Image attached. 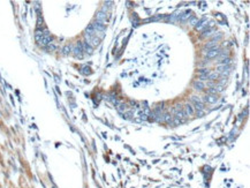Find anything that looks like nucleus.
Segmentation results:
<instances>
[{
    "mask_svg": "<svg viewBox=\"0 0 250 188\" xmlns=\"http://www.w3.org/2000/svg\"><path fill=\"white\" fill-rule=\"evenodd\" d=\"M188 17H190V13H184V15H182L180 19L181 20H187Z\"/></svg>",
    "mask_w": 250,
    "mask_h": 188,
    "instance_id": "11",
    "label": "nucleus"
},
{
    "mask_svg": "<svg viewBox=\"0 0 250 188\" xmlns=\"http://www.w3.org/2000/svg\"><path fill=\"white\" fill-rule=\"evenodd\" d=\"M204 99L206 100L208 103H210V104H214L217 100H218V97H217V95H206L205 96V98Z\"/></svg>",
    "mask_w": 250,
    "mask_h": 188,
    "instance_id": "2",
    "label": "nucleus"
},
{
    "mask_svg": "<svg viewBox=\"0 0 250 188\" xmlns=\"http://www.w3.org/2000/svg\"><path fill=\"white\" fill-rule=\"evenodd\" d=\"M195 109L196 110H199V111L204 110V104L202 102H195Z\"/></svg>",
    "mask_w": 250,
    "mask_h": 188,
    "instance_id": "6",
    "label": "nucleus"
},
{
    "mask_svg": "<svg viewBox=\"0 0 250 188\" xmlns=\"http://www.w3.org/2000/svg\"><path fill=\"white\" fill-rule=\"evenodd\" d=\"M219 77V74L218 73H210L208 75V80H211V81H213V80H217V78Z\"/></svg>",
    "mask_w": 250,
    "mask_h": 188,
    "instance_id": "7",
    "label": "nucleus"
},
{
    "mask_svg": "<svg viewBox=\"0 0 250 188\" xmlns=\"http://www.w3.org/2000/svg\"><path fill=\"white\" fill-rule=\"evenodd\" d=\"M194 87L197 89V90H203V89L205 88V83L202 82V81H196V82L194 83Z\"/></svg>",
    "mask_w": 250,
    "mask_h": 188,
    "instance_id": "4",
    "label": "nucleus"
},
{
    "mask_svg": "<svg viewBox=\"0 0 250 188\" xmlns=\"http://www.w3.org/2000/svg\"><path fill=\"white\" fill-rule=\"evenodd\" d=\"M216 41H211V43H209V44H206V47H208V49H210V47H212L214 45V44H216Z\"/></svg>",
    "mask_w": 250,
    "mask_h": 188,
    "instance_id": "12",
    "label": "nucleus"
},
{
    "mask_svg": "<svg viewBox=\"0 0 250 188\" xmlns=\"http://www.w3.org/2000/svg\"><path fill=\"white\" fill-rule=\"evenodd\" d=\"M218 54H219L218 49H217V47H212L211 50H209L208 51V53L205 54V57L208 58V59H213V58H216Z\"/></svg>",
    "mask_w": 250,
    "mask_h": 188,
    "instance_id": "1",
    "label": "nucleus"
},
{
    "mask_svg": "<svg viewBox=\"0 0 250 188\" xmlns=\"http://www.w3.org/2000/svg\"><path fill=\"white\" fill-rule=\"evenodd\" d=\"M230 63V59L229 58H226V59H223L221 61H219V63H223V65H226V63Z\"/></svg>",
    "mask_w": 250,
    "mask_h": 188,
    "instance_id": "10",
    "label": "nucleus"
},
{
    "mask_svg": "<svg viewBox=\"0 0 250 188\" xmlns=\"http://www.w3.org/2000/svg\"><path fill=\"white\" fill-rule=\"evenodd\" d=\"M97 20H98L99 22H103V23H104V22L106 21V13H104V12H99L98 15H97Z\"/></svg>",
    "mask_w": 250,
    "mask_h": 188,
    "instance_id": "5",
    "label": "nucleus"
},
{
    "mask_svg": "<svg viewBox=\"0 0 250 188\" xmlns=\"http://www.w3.org/2000/svg\"><path fill=\"white\" fill-rule=\"evenodd\" d=\"M226 69H228V66H226V65L219 66V67L217 68V70H218V72H221V73H224V74H226Z\"/></svg>",
    "mask_w": 250,
    "mask_h": 188,
    "instance_id": "8",
    "label": "nucleus"
},
{
    "mask_svg": "<svg viewBox=\"0 0 250 188\" xmlns=\"http://www.w3.org/2000/svg\"><path fill=\"white\" fill-rule=\"evenodd\" d=\"M184 113H186V115H191L194 113V111H195V109H194V106L193 105H190V104H188V105H186V107H184Z\"/></svg>",
    "mask_w": 250,
    "mask_h": 188,
    "instance_id": "3",
    "label": "nucleus"
},
{
    "mask_svg": "<svg viewBox=\"0 0 250 188\" xmlns=\"http://www.w3.org/2000/svg\"><path fill=\"white\" fill-rule=\"evenodd\" d=\"M165 120H166V121H171L172 119H171V117H169L168 114H166V115H165Z\"/></svg>",
    "mask_w": 250,
    "mask_h": 188,
    "instance_id": "13",
    "label": "nucleus"
},
{
    "mask_svg": "<svg viewBox=\"0 0 250 188\" xmlns=\"http://www.w3.org/2000/svg\"><path fill=\"white\" fill-rule=\"evenodd\" d=\"M90 39H91V44H92V45H98L99 44V39L98 38H90Z\"/></svg>",
    "mask_w": 250,
    "mask_h": 188,
    "instance_id": "9",
    "label": "nucleus"
}]
</instances>
